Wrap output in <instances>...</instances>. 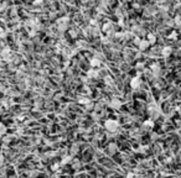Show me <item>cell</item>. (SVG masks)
<instances>
[{
	"mask_svg": "<svg viewBox=\"0 0 181 178\" xmlns=\"http://www.w3.org/2000/svg\"><path fill=\"white\" fill-rule=\"evenodd\" d=\"M148 115H149V118H150L151 120H156V119L160 118L161 111H160V109L158 108L156 104H150V105L148 107Z\"/></svg>",
	"mask_w": 181,
	"mask_h": 178,
	"instance_id": "obj_1",
	"label": "cell"
},
{
	"mask_svg": "<svg viewBox=\"0 0 181 178\" xmlns=\"http://www.w3.org/2000/svg\"><path fill=\"white\" fill-rule=\"evenodd\" d=\"M104 127H106L109 132H117L118 129H119V123H118L117 120L108 119V120L104 123Z\"/></svg>",
	"mask_w": 181,
	"mask_h": 178,
	"instance_id": "obj_2",
	"label": "cell"
},
{
	"mask_svg": "<svg viewBox=\"0 0 181 178\" xmlns=\"http://www.w3.org/2000/svg\"><path fill=\"white\" fill-rule=\"evenodd\" d=\"M141 85H143V82H141V79H140L139 77L132 78V80H130V87H132V89H134V91H139V89L141 88Z\"/></svg>",
	"mask_w": 181,
	"mask_h": 178,
	"instance_id": "obj_3",
	"label": "cell"
},
{
	"mask_svg": "<svg viewBox=\"0 0 181 178\" xmlns=\"http://www.w3.org/2000/svg\"><path fill=\"white\" fill-rule=\"evenodd\" d=\"M172 52H174L172 47L166 46V47H162V50H161V56H162V57H165V58H167L170 55H172Z\"/></svg>",
	"mask_w": 181,
	"mask_h": 178,
	"instance_id": "obj_4",
	"label": "cell"
},
{
	"mask_svg": "<svg viewBox=\"0 0 181 178\" xmlns=\"http://www.w3.org/2000/svg\"><path fill=\"white\" fill-rule=\"evenodd\" d=\"M149 46H150V43L148 42V40H141L138 47H139V50H140L141 52H144V51H146V50L149 48Z\"/></svg>",
	"mask_w": 181,
	"mask_h": 178,
	"instance_id": "obj_5",
	"label": "cell"
},
{
	"mask_svg": "<svg viewBox=\"0 0 181 178\" xmlns=\"http://www.w3.org/2000/svg\"><path fill=\"white\" fill-rule=\"evenodd\" d=\"M108 152H109L111 155H114L116 152H118V146H117V144H109V145H108Z\"/></svg>",
	"mask_w": 181,
	"mask_h": 178,
	"instance_id": "obj_6",
	"label": "cell"
},
{
	"mask_svg": "<svg viewBox=\"0 0 181 178\" xmlns=\"http://www.w3.org/2000/svg\"><path fill=\"white\" fill-rule=\"evenodd\" d=\"M0 57L4 58V59H6V61H9V57H10V51H9L8 48H4V50L2 51V53H0Z\"/></svg>",
	"mask_w": 181,
	"mask_h": 178,
	"instance_id": "obj_7",
	"label": "cell"
},
{
	"mask_svg": "<svg viewBox=\"0 0 181 178\" xmlns=\"http://www.w3.org/2000/svg\"><path fill=\"white\" fill-rule=\"evenodd\" d=\"M148 42H149L150 45H155V43H156V36L153 35V34H149V35H148Z\"/></svg>",
	"mask_w": 181,
	"mask_h": 178,
	"instance_id": "obj_8",
	"label": "cell"
},
{
	"mask_svg": "<svg viewBox=\"0 0 181 178\" xmlns=\"http://www.w3.org/2000/svg\"><path fill=\"white\" fill-rule=\"evenodd\" d=\"M144 129L145 130H151L153 129V126H154V123H153V120H148V121H145L144 123Z\"/></svg>",
	"mask_w": 181,
	"mask_h": 178,
	"instance_id": "obj_9",
	"label": "cell"
},
{
	"mask_svg": "<svg viewBox=\"0 0 181 178\" xmlns=\"http://www.w3.org/2000/svg\"><path fill=\"white\" fill-rule=\"evenodd\" d=\"M89 64L92 66V67H98L99 64H101V62H99V59L98 58H96V57H93L92 59L89 61Z\"/></svg>",
	"mask_w": 181,
	"mask_h": 178,
	"instance_id": "obj_10",
	"label": "cell"
},
{
	"mask_svg": "<svg viewBox=\"0 0 181 178\" xmlns=\"http://www.w3.org/2000/svg\"><path fill=\"white\" fill-rule=\"evenodd\" d=\"M120 102L118 100V99H113V103H112V107L114 108V109H119L120 108Z\"/></svg>",
	"mask_w": 181,
	"mask_h": 178,
	"instance_id": "obj_11",
	"label": "cell"
},
{
	"mask_svg": "<svg viewBox=\"0 0 181 178\" xmlns=\"http://www.w3.org/2000/svg\"><path fill=\"white\" fill-rule=\"evenodd\" d=\"M5 132H6V126L3 123H0V136H3Z\"/></svg>",
	"mask_w": 181,
	"mask_h": 178,
	"instance_id": "obj_12",
	"label": "cell"
},
{
	"mask_svg": "<svg viewBox=\"0 0 181 178\" xmlns=\"http://www.w3.org/2000/svg\"><path fill=\"white\" fill-rule=\"evenodd\" d=\"M67 162H71V157H65V158L62 160V162H61V163H62V164H66Z\"/></svg>",
	"mask_w": 181,
	"mask_h": 178,
	"instance_id": "obj_13",
	"label": "cell"
},
{
	"mask_svg": "<svg viewBox=\"0 0 181 178\" xmlns=\"http://www.w3.org/2000/svg\"><path fill=\"white\" fill-rule=\"evenodd\" d=\"M79 166H81V163H79L77 160H74V162H73V168H74V169H77V167L79 168Z\"/></svg>",
	"mask_w": 181,
	"mask_h": 178,
	"instance_id": "obj_14",
	"label": "cell"
},
{
	"mask_svg": "<svg viewBox=\"0 0 181 178\" xmlns=\"http://www.w3.org/2000/svg\"><path fill=\"white\" fill-rule=\"evenodd\" d=\"M134 178H146L144 174H135V177Z\"/></svg>",
	"mask_w": 181,
	"mask_h": 178,
	"instance_id": "obj_15",
	"label": "cell"
},
{
	"mask_svg": "<svg viewBox=\"0 0 181 178\" xmlns=\"http://www.w3.org/2000/svg\"><path fill=\"white\" fill-rule=\"evenodd\" d=\"M135 177V174H133V173H128L127 174V178H134Z\"/></svg>",
	"mask_w": 181,
	"mask_h": 178,
	"instance_id": "obj_16",
	"label": "cell"
},
{
	"mask_svg": "<svg viewBox=\"0 0 181 178\" xmlns=\"http://www.w3.org/2000/svg\"><path fill=\"white\" fill-rule=\"evenodd\" d=\"M4 163V157L3 156H0V166H2Z\"/></svg>",
	"mask_w": 181,
	"mask_h": 178,
	"instance_id": "obj_17",
	"label": "cell"
},
{
	"mask_svg": "<svg viewBox=\"0 0 181 178\" xmlns=\"http://www.w3.org/2000/svg\"><path fill=\"white\" fill-rule=\"evenodd\" d=\"M0 140H2V136H0Z\"/></svg>",
	"mask_w": 181,
	"mask_h": 178,
	"instance_id": "obj_18",
	"label": "cell"
}]
</instances>
